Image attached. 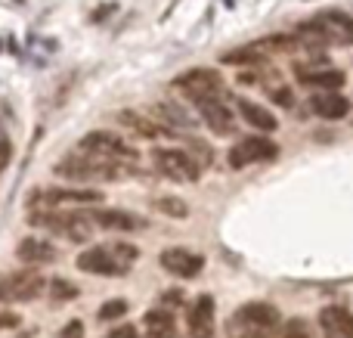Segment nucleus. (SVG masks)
<instances>
[{"instance_id":"nucleus-32","label":"nucleus","mask_w":353,"mask_h":338,"mask_svg":"<svg viewBox=\"0 0 353 338\" xmlns=\"http://www.w3.org/2000/svg\"><path fill=\"white\" fill-rule=\"evenodd\" d=\"M10 165V140L6 137H0V171Z\"/></svg>"},{"instance_id":"nucleus-30","label":"nucleus","mask_w":353,"mask_h":338,"mask_svg":"<svg viewBox=\"0 0 353 338\" xmlns=\"http://www.w3.org/2000/svg\"><path fill=\"white\" fill-rule=\"evenodd\" d=\"M180 301H183L180 292H165V295H159V308H165V310H174Z\"/></svg>"},{"instance_id":"nucleus-10","label":"nucleus","mask_w":353,"mask_h":338,"mask_svg":"<svg viewBox=\"0 0 353 338\" xmlns=\"http://www.w3.org/2000/svg\"><path fill=\"white\" fill-rule=\"evenodd\" d=\"M214 298L211 295H199L192 304H189V314H186V332L189 338H214Z\"/></svg>"},{"instance_id":"nucleus-31","label":"nucleus","mask_w":353,"mask_h":338,"mask_svg":"<svg viewBox=\"0 0 353 338\" xmlns=\"http://www.w3.org/2000/svg\"><path fill=\"white\" fill-rule=\"evenodd\" d=\"M105 338H140V332H137V326H130V323H124V326L112 329Z\"/></svg>"},{"instance_id":"nucleus-4","label":"nucleus","mask_w":353,"mask_h":338,"mask_svg":"<svg viewBox=\"0 0 353 338\" xmlns=\"http://www.w3.org/2000/svg\"><path fill=\"white\" fill-rule=\"evenodd\" d=\"M174 87L186 99H192V103L199 106V103H205V99H220V93H223V78H220L214 68H189V72L176 74Z\"/></svg>"},{"instance_id":"nucleus-27","label":"nucleus","mask_w":353,"mask_h":338,"mask_svg":"<svg viewBox=\"0 0 353 338\" xmlns=\"http://www.w3.org/2000/svg\"><path fill=\"white\" fill-rule=\"evenodd\" d=\"M50 298L53 301H72V298H78V286H72L68 279H50Z\"/></svg>"},{"instance_id":"nucleus-2","label":"nucleus","mask_w":353,"mask_h":338,"mask_svg":"<svg viewBox=\"0 0 353 338\" xmlns=\"http://www.w3.org/2000/svg\"><path fill=\"white\" fill-rule=\"evenodd\" d=\"M56 174L72 180H118L128 174V165H115V161H103V159H93V155L74 152L56 165Z\"/></svg>"},{"instance_id":"nucleus-6","label":"nucleus","mask_w":353,"mask_h":338,"mask_svg":"<svg viewBox=\"0 0 353 338\" xmlns=\"http://www.w3.org/2000/svg\"><path fill=\"white\" fill-rule=\"evenodd\" d=\"M31 223L50 227L53 233L65 236L72 242H87L93 236V221L84 211H65V215H31Z\"/></svg>"},{"instance_id":"nucleus-22","label":"nucleus","mask_w":353,"mask_h":338,"mask_svg":"<svg viewBox=\"0 0 353 338\" xmlns=\"http://www.w3.org/2000/svg\"><path fill=\"white\" fill-rule=\"evenodd\" d=\"M155 115L161 118V124H174V128H186V130H192L195 124H199V118H195L186 106L174 103V99H161V103H155Z\"/></svg>"},{"instance_id":"nucleus-33","label":"nucleus","mask_w":353,"mask_h":338,"mask_svg":"<svg viewBox=\"0 0 353 338\" xmlns=\"http://www.w3.org/2000/svg\"><path fill=\"white\" fill-rule=\"evenodd\" d=\"M81 335H84V332H81V323L74 320V323H68V326H65V332H62L59 338H81Z\"/></svg>"},{"instance_id":"nucleus-19","label":"nucleus","mask_w":353,"mask_h":338,"mask_svg":"<svg viewBox=\"0 0 353 338\" xmlns=\"http://www.w3.org/2000/svg\"><path fill=\"white\" fill-rule=\"evenodd\" d=\"M310 109L316 112L325 121H338V118L350 115V103L341 97V93H319V97L310 99Z\"/></svg>"},{"instance_id":"nucleus-1","label":"nucleus","mask_w":353,"mask_h":338,"mask_svg":"<svg viewBox=\"0 0 353 338\" xmlns=\"http://www.w3.org/2000/svg\"><path fill=\"white\" fill-rule=\"evenodd\" d=\"M282 317L273 304L267 301H248L226 320V335L230 338H279Z\"/></svg>"},{"instance_id":"nucleus-13","label":"nucleus","mask_w":353,"mask_h":338,"mask_svg":"<svg viewBox=\"0 0 353 338\" xmlns=\"http://www.w3.org/2000/svg\"><path fill=\"white\" fill-rule=\"evenodd\" d=\"M316 62H323V56H316ZM316 62H313V66L298 62V66H294V74L301 78V84L319 87V90H325V93H335L338 87L344 84V72H338V68H316Z\"/></svg>"},{"instance_id":"nucleus-29","label":"nucleus","mask_w":353,"mask_h":338,"mask_svg":"<svg viewBox=\"0 0 353 338\" xmlns=\"http://www.w3.org/2000/svg\"><path fill=\"white\" fill-rule=\"evenodd\" d=\"M112 252H115L118 258L124 261V264H134V261H140V248H134V246H112Z\"/></svg>"},{"instance_id":"nucleus-21","label":"nucleus","mask_w":353,"mask_h":338,"mask_svg":"<svg viewBox=\"0 0 353 338\" xmlns=\"http://www.w3.org/2000/svg\"><path fill=\"white\" fill-rule=\"evenodd\" d=\"M236 106H239V115H242L245 121H248L254 130H263V134H270V130H276V128H279V121H276V115H273V112H270V109H263V106L251 103V99H242V97L236 99Z\"/></svg>"},{"instance_id":"nucleus-28","label":"nucleus","mask_w":353,"mask_h":338,"mask_svg":"<svg viewBox=\"0 0 353 338\" xmlns=\"http://www.w3.org/2000/svg\"><path fill=\"white\" fill-rule=\"evenodd\" d=\"M128 314V301L124 298H112V301H105L103 308H99V320L103 323H109V320H118V317H124Z\"/></svg>"},{"instance_id":"nucleus-34","label":"nucleus","mask_w":353,"mask_h":338,"mask_svg":"<svg viewBox=\"0 0 353 338\" xmlns=\"http://www.w3.org/2000/svg\"><path fill=\"white\" fill-rule=\"evenodd\" d=\"M273 99H276V103H282V106H292V90H276L273 93Z\"/></svg>"},{"instance_id":"nucleus-18","label":"nucleus","mask_w":353,"mask_h":338,"mask_svg":"<svg viewBox=\"0 0 353 338\" xmlns=\"http://www.w3.org/2000/svg\"><path fill=\"white\" fill-rule=\"evenodd\" d=\"M316 22L329 31V37L335 43H353V19L341 10H329L323 16H316Z\"/></svg>"},{"instance_id":"nucleus-16","label":"nucleus","mask_w":353,"mask_h":338,"mask_svg":"<svg viewBox=\"0 0 353 338\" xmlns=\"http://www.w3.org/2000/svg\"><path fill=\"white\" fill-rule=\"evenodd\" d=\"M47 202L50 208L53 205H99L103 202V192L99 190H47V192H37L34 202Z\"/></svg>"},{"instance_id":"nucleus-23","label":"nucleus","mask_w":353,"mask_h":338,"mask_svg":"<svg viewBox=\"0 0 353 338\" xmlns=\"http://www.w3.org/2000/svg\"><path fill=\"white\" fill-rule=\"evenodd\" d=\"M143 329H146L149 338H176V320L171 310L155 308L143 317Z\"/></svg>"},{"instance_id":"nucleus-17","label":"nucleus","mask_w":353,"mask_h":338,"mask_svg":"<svg viewBox=\"0 0 353 338\" xmlns=\"http://www.w3.org/2000/svg\"><path fill=\"white\" fill-rule=\"evenodd\" d=\"M118 124H124V128H128V130H134V134L146 137V140H159V137L171 134V130H168L165 124H159V121H155V118L143 115V112H134V109H124V112H118Z\"/></svg>"},{"instance_id":"nucleus-8","label":"nucleus","mask_w":353,"mask_h":338,"mask_svg":"<svg viewBox=\"0 0 353 338\" xmlns=\"http://www.w3.org/2000/svg\"><path fill=\"white\" fill-rule=\"evenodd\" d=\"M279 155V146L267 137H245L230 149V165L232 168H248L257 161H273Z\"/></svg>"},{"instance_id":"nucleus-3","label":"nucleus","mask_w":353,"mask_h":338,"mask_svg":"<svg viewBox=\"0 0 353 338\" xmlns=\"http://www.w3.org/2000/svg\"><path fill=\"white\" fill-rule=\"evenodd\" d=\"M78 152L93 155V159H103V161H115V165H130V161L137 159L134 149H130L118 134H112V130H93V134L81 137Z\"/></svg>"},{"instance_id":"nucleus-7","label":"nucleus","mask_w":353,"mask_h":338,"mask_svg":"<svg viewBox=\"0 0 353 338\" xmlns=\"http://www.w3.org/2000/svg\"><path fill=\"white\" fill-rule=\"evenodd\" d=\"M47 286V279L37 270H19V273H6L0 279V301H31L37 298Z\"/></svg>"},{"instance_id":"nucleus-9","label":"nucleus","mask_w":353,"mask_h":338,"mask_svg":"<svg viewBox=\"0 0 353 338\" xmlns=\"http://www.w3.org/2000/svg\"><path fill=\"white\" fill-rule=\"evenodd\" d=\"M78 270L97 273V277H121L130 270V264H124L112 248H87L84 255H78Z\"/></svg>"},{"instance_id":"nucleus-26","label":"nucleus","mask_w":353,"mask_h":338,"mask_svg":"<svg viewBox=\"0 0 353 338\" xmlns=\"http://www.w3.org/2000/svg\"><path fill=\"white\" fill-rule=\"evenodd\" d=\"M155 208H159L161 215H168V217H189L186 202H180V199H174V196H161V199H155Z\"/></svg>"},{"instance_id":"nucleus-14","label":"nucleus","mask_w":353,"mask_h":338,"mask_svg":"<svg viewBox=\"0 0 353 338\" xmlns=\"http://www.w3.org/2000/svg\"><path fill=\"white\" fill-rule=\"evenodd\" d=\"M199 118L220 137H230L232 130H236V118H232V112L226 109L220 99H205V103H199Z\"/></svg>"},{"instance_id":"nucleus-11","label":"nucleus","mask_w":353,"mask_h":338,"mask_svg":"<svg viewBox=\"0 0 353 338\" xmlns=\"http://www.w3.org/2000/svg\"><path fill=\"white\" fill-rule=\"evenodd\" d=\"M159 264L165 267L168 273H174V277L180 279H192L201 273V267H205V258L195 252H189V248H168V252L159 255Z\"/></svg>"},{"instance_id":"nucleus-25","label":"nucleus","mask_w":353,"mask_h":338,"mask_svg":"<svg viewBox=\"0 0 353 338\" xmlns=\"http://www.w3.org/2000/svg\"><path fill=\"white\" fill-rule=\"evenodd\" d=\"M220 62H223V66H245V62H263V56L254 53L251 47H245V50H226V53L220 56Z\"/></svg>"},{"instance_id":"nucleus-5","label":"nucleus","mask_w":353,"mask_h":338,"mask_svg":"<svg viewBox=\"0 0 353 338\" xmlns=\"http://www.w3.org/2000/svg\"><path fill=\"white\" fill-rule=\"evenodd\" d=\"M152 165L161 177L174 180V183H195L199 180V165L183 149H159V152H152Z\"/></svg>"},{"instance_id":"nucleus-15","label":"nucleus","mask_w":353,"mask_h":338,"mask_svg":"<svg viewBox=\"0 0 353 338\" xmlns=\"http://www.w3.org/2000/svg\"><path fill=\"white\" fill-rule=\"evenodd\" d=\"M319 329L325 338H353V314L341 304H332L319 314Z\"/></svg>"},{"instance_id":"nucleus-20","label":"nucleus","mask_w":353,"mask_h":338,"mask_svg":"<svg viewBox=\"0 0 353 338\" xmlns=\"http://www.w3.org/2000/svg\"><path fill=\"white\" fill-rule=\"evenodd\" d=\"M16 255L22 264H53L56 261V248L50 246V242L37 239V236H28V239L19 242Z\"/></svg>"},{"instance_id":"nucleus-12","label":"nucleus","mask_w":353,"mask_h":338,"mask_svg":"<svg viewBox=\"0 0 353 338\" xmlns=\"http://www.w3.org/2000/svg\"><path fill=\"white\" fill-rule=\"evenodd\" d=\"M87 217H90L97 227L115 230V233H140V230H146V217L130 215V211H118V208H99Z\"/></svg>"},{"instance_id":"nucleus-24","label":"nucleus","mask_w":353,"mask_h":338,"mask_svg":"<svg viewBox=\"0 0 353 338\" xmlns=\"http://www.w3.org/2000/svg\"><path fill=\"white\" fill-rule=\"evenodd\" d=\"M279 338H316L313 335V326L304 320V317H292L279 326Z\"/></svg>"}]
</instances>
